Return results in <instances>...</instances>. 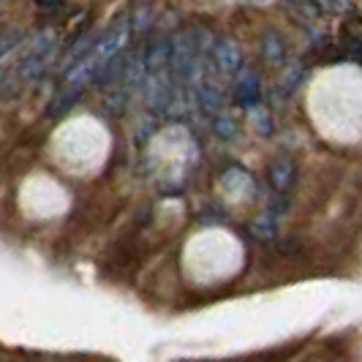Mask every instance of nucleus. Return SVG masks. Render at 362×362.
<instances>
[{"mask_svg": "<svg viewBox=\"0 0 362 362\" xmlns=\"http://www.w3.org/2000/svg\"><path fill=\"white\" fill-rule=\"evenodd\" d=\"M128 38H131V17H128V14H120V17H115L107 28L98 33L95 44L90 47V52L85 54L71 71L66 74L63 88L57 90L54 101L49 104V115L66 112L82 93L88 90V85H93L95 79H101V76L115 66V60L123 54Z\"/></svg>", "mask_w": 362, "mask_h": 362, "instance_id": "1", "label": "nucleus"}, {"mask_svg": "<svg viewBox=\"0 0 362 362\" xmlns=\"http://www.w3.org/2000/svg\"><path fill=\"white\" fill-rule=\"evenodd\" d=\"M57 52V33L54 30H41L28 52L19 57L11 69L0 74V98H14L25 90L28 85H36L44 74L49 71Z\"/></svg>", "mask_w": 362, "mask_h": 362, "instance_id": "2", "label": "nucleus"}, {"mask_svg": "<svg viewBox=\"0 0 362 362\" xmlns=\"http://www.w3.org/2000/svg\"><path fill=\"white\" fill-rule=\"evenodd\" d=\"M210 60H213V66H216L218 71L226 74V76L240 74V69H243V52H240L235 38H216V44L210 49Z\"/></svg>", "mask_w": 362, "mask_h": 362, "instance_id": "3", "label": "nucleus"}, {"mask_svg": "<svg viewBox=\"0 0 362 362\" xmlns=\"http://www.w3.org/2000/svg\"><path fill=\"white\" fill-rule=\"evenodd\" d=\"M235 98L240 107L256 109V101H259V74H256L254 69H248V66L240 69V74H237Z\"/></svg>", "mask_w": 362, "mask_h": 362, "instance_id": "4", "label": "nucleus"}, {"mask_svg": "<svg viewBox=\"0 0 362 362\" xmlns=\"http://www.w3.org/2000/svg\"><path fill=\"white\" fill-rule=\"evenodd\" d=\"M294 175H297V166H294V161H291L289 156H278L267 166V177H270L275 191H286L291 182H294Z\"/></svg>", "mask_w": 362, "mask_h": 362, "instance_id": "5", "label": "nucleus"}, {"mask_svg": "<svg viewBox=\"0 0 362 362\" xmlns=\"http://www.w3.org/2000/svg\"><path fill=\"white\" fill-rule=\"evenodd\" d=\"M262 57L270 66H284V60H286V41L278 36L275 30H267L262 36Z\"/></svg>", "mask_w": 362, "mask_h": 362, "instance_id": "6", "label": "nucleus"}, {"mask_svg": "<svg viewBox=\"0 0 362 362\" xmlns=\"http://www.w3.org/2000/svg\"><path fill=\"white\" fill-rule=\"evenodd\" d=\"M194 90H197V95H199V104L207 109V112H218L221 104H223V93H221V88H218L216 82H210L207 76L202 79Z\"/></svg>", "mask_w": 362, "mask_h": 362, "instance_id": "7", "label": "nucleus"}, {"mask_svg": "<svg viewBox=\"0 0 362 362\" xmlns=\"http://www.w3.org/2000/svg\"><path fill=\"white\" fill-rule=\"evenodd\" d=\"M22 41H25V30H19V28H3L0 30V57L6 52H11Z\"/></svg>", "mask_w": 362, "mask_h": 362, "instance_id": "8", "label": "nucleus"}, {"mask_svg": "<svg viewBox=\"0 0 362 362\" xmlns=\"http://www.w3.org/2000/svg\"><path fill=\"white\" fill-rule=\"evenodd\" d=\"M216 131H218V136H223V139H235V120L229 117V115H218L216 117Z\"/></svg>", "mask_w": 362, "mask_h": 362, "instance_id": "9", "label": "nucleus"}, {"mask_svg": "<svg viewBox=\"0 0 362 362\" xmlns=\"http://www.w3.org/2000/svg\"><path fill=\"white\" fill-rule=\"evenodd\" d=\"M256 235L264 237V240H270V237H275V221H272L270 216H262L259 221H256Z\"/></svg>", "mask_w": 362, "mask_h": 362, "instance_id": "10", "label": "nucleus"}]
</instances>
